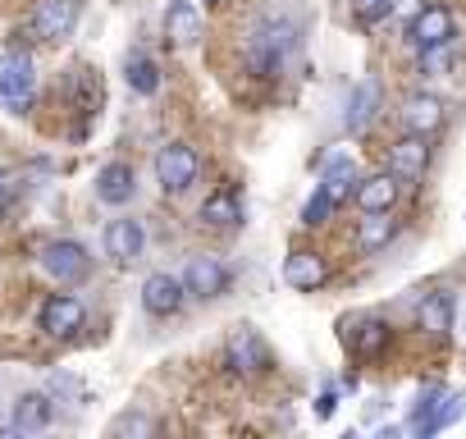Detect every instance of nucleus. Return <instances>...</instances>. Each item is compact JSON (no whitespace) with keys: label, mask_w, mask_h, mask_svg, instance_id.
Here are the masks:
<instances>
[{"label":"nucleus","mask_w":466,"mask_h":439,"mask_svg":"<svg viewBox=\"0 0 466 439\" xmlns=\"http://www.w3.org/2000/svg\"><path fill=\"white\" fill-rule=\"evenodd\" d=\"M293 51H298V28L289 19H261L248 37V65L261 78H275L289 65Z\"/></svg>","instance_id":"nucleus-1"},{"label":"nucleus","mask_w":466,"mask_h":439,"mask_svg":"<svg viewBox=\"0 0 466 439\" xmlns=\"http://www.w3.org/2000/svg\"><path fill=\"white\" fill-rule=\"evenodd\" d=\"M201 174V156L187 147V142H169L156 151V179L165 192H187Z\"/></svg>","instance_id":"nucleus-2"},{"label":"nucleus","mask_w":466,"mask_h":439,"mask_svg":"<svg viewBox=\"0 0 466 439\" xmlns=\"http://www.w3.org/2000/svg\"><path fill=\"white\" fill-rule=\"evenodd\" d=\"M37 97V69L28 56H10L5 69H0V101H5L15 115H24Z\"/></svg>","instance_id":"nucleus-3"},{"label":"nucleus","mask_w":466,"mask_h":439,"mask_svg":"<svg viewBox=\"0 0 466 439\" xmlns=\"http://www.w3.org/2000/svg\"><path fill=\"white\" fill-rule=\"evenodd\" d=\"M42 266H46V275L60 280V284H83V280L92 275V257H87V248H83V243H69V239L51 243V248L42 252Z\"/></svg>","instance_id":"nucleus-4"},{"label":"nucleus","mask_w":466,"mask_h":439,"mask_svg":"<svg viewBox=\"0 0 466 439\" xmlns=\"http://www.w3.org/2000/svg\"><path fill=\"white\" fill-rule=\"evenodd\" d=\"M224 362L238 375H261L270 366V352H266V343H261V334L252 325H238L228 334V343H224Z\"/></svg>","instance_id":"nucleus-5"},{"label":"nucleus","mask_w":466,"mask_h":439,"mask_svg":"<svg viewBox=\"0 0 466 439\" xmlns=\"http://www.w3.org/2000/svg\"><path fill=\"white\" fill-rule=\"evenodd\" d=\"M411 46L416 51H430V46H448L452 42V15L448 5H425L416 19H411Z\"/></svg>","instance_id":"nucleus-6"},{"label":"nucleus","mask_w":466,"mask_h":439,"mask_svg":"<svg viewBox=\"0 0 466 439\" xmlns=\"http://www.w3.org/2000/svg\"><path fill=\"white\" fill-rule=\"evenodd\" d=\"M425 165H430V142H425V133H407L402 142L389 147V169H393L398 179L416 183V179L425 174Z\"/></svg>","instance_id":"nucleus-7"},{"label":"nucleus","mask_w":466,"mask_h":439,"mask_svg":"<svg viewBox=\"0 0 466 439\" xmlns=\"http://www.w3.org/2000/svg\"><path fill=\"white\" fill-rule=\"evenodd\" d=\"M183 302H187V284L174 275H151L142 284V307L151 316H174V311H183Z\"/></svg>","instance_id":"nucleus-8"},{"label":"nucleus","mask_w":466,"mask_h":439,"mask_svg":"<svg viewBox=\"0 0 466 439\" xmlns=\"http://www.w3.org/2000/svg\"><path fill=\"white\" fill-rule=\"evenodd\" d=\"M78 24V0H42L33 10V33L56 42V37H69V28Z\"/></svg>","instance_id":"nucleus-9"},{"label":"nucleus","mask_w":466,"mask_h":439,"mask_svg":"<svg viewBox=\"0 0 466 439\" xmlns=\"http://www.w3.org/2000/svg\"><path fill=\"white\" fill-rule=\"evenodd\" d=\"M133 192H137V174H133V165L110 160V165L96 169V197H101L106 206H128Z\"/></svg>","instance_id":"nucleus-10"},{"label":"nucleus","mask_w":466,"mask_h":439,"mask_svg":"<svg viewBox=\"0 0 466 439\" xmlns=\"http://www.w3.org/2000/svg\"><path fill=\"white\" fill-rule=\"evenodd\" d=\"M183 284H187L192 298H219L228 289V271L215 257H192L187 271H183Z\"/></svg>","instance_id":"nucleus-11"},{"label":"nucleus","mask_w":466,"mask_h":439,"mask_svg":"<svg viewBox=\"0 0 466 439\" xmlns=\"http://www.w3.org/2000/svg\"><path fill=\"white\" fill-rule=\"evenodd\" d=\"M325 280H329V266H325L320 252H293L284 261V284L298 289V293H316Z\"/></svg>","instance_id":"nucleus-12"},{"label":"nucleus","mask_w":466,"mask_h":439,"mask_svg":"<svg viewBox=\"0 0 466 439\" xmlns=\"http://www.w3.org/2000/svg\"><path fill=\"white\" fill-rule=\"evenodd\" d=\"M83 321H87V311H83V302L69 298V293H56V298L42 307V330L56 334V339H69L74 330H83Z\"/></svg>","instance_id":"nucleus-13"},{"label":"nucleus","mask_w":466,"mask_h":439,"mask_svg":"<svg viewBox=\"0 0 466 439\" xmlns=\"http://www.w3.org/2000/svg\"><path fill=\"white\" fill-rule=\"evenodd\" d=\"M147 248V230H142V220H110L106 225V252L115 261H137Z\"/></svg>","instance_id":"nucleus-14"},{"label":"nucleus","mask_w":466,"mask_h":439,"mask_svg":"<svg viewBox=\"0 0 466 439\" xmlns=\"http://www.w3.org/2000/svg\"><path fill=\"white\" fill-rule=\"evenodd\" d=\"M452 311H457V298H452L448 289L425 293V298H420V307H416V325H420L430 339H443V334L452 330Z\"/></svg>","instance_id":"nucleus-15"},{"label":"nucleus","mask_w":466,"mask_h":439,"mask_svg":"<svg viewBox=\"0 0 466 439\" xmlns=\"http://www.w3.org/2000/svg\"><path fill=\"white\" fill-rule=\"evenodd\" d=\"M402 124H407V133H434V128H443V101L439 97H430V92H416V97H407L402 101Z\"/></svg>","instance_id":"nucleus-16"},{"label":"nucleus","mask_w":466,"mask_h":439,"mask_svg":"<svg viewBox=\"0 0 466 439\" xmlns=\"http://www.w3.org/2000/svg\"><path fill=\"white\" fill-rule=\"evenodd\" d=\"M165 37L174 46H192L201 37V15L192 0H169V10H165Z\"/></svg>","instance_id":"nucleus-17"},{"label":"nucleus","mask_w":466,"mask_h":439,"mask_svg":"<svg viewBox=\"0 0 466 439\" xmlns=\"http://www.w3.org/2000/svg\"><path fill=\"white\" fill-rule=\"evenodd\" d=\"M201 220L215 230H233V225H243V197L233 192V188H219L201 201Z\"/></svg>","instance_id":"nucleus-18"},{"label":"nucleus","mask_w":466,"mask_h":439,"mask_svg":"<svg viewBox=\"0 0 466 439\" xmlns=\"http://www.w3.org/2000/svg\"><path fill=\"white\" fill-rule=\"evenodd\" d=\"M398 188H402V179H398L393 169H389V174H370V179L357 183V206H361V210H393Z\"/></svg>","instance_id":"nucleus-19"},{"label":"nucleus","mask_w":466,"mask_h":439,"mask_svg":"<svg viewBox=\"0 0 466 439\" xmlns=\"http://www.w3.org/2000/svg\"><path fill=\"white\" fill-rule=\"evenodd\" d=\"M51 416H56V403H51L46 393H24V398L15 403V421H10V430L37 434V430L51 425Z\"/></svg>","instance_id":"nucleus-20"},{"label":"nucleus","mask_w":466,"mask_h":439,"mask_svg":"<svg viewBox=\"0 0 466 439\" xmlns=\"http://www.w3.org/2000/svg\"><path fill=\"white\" fill-rule=\"evenodd\" d=\"M357 165H352V156H329V165H325V174H320V188L334 197V206H343L352 192H357Z\"/></svg>","instance_id":"nucleus-21"},{"label":"nucleus","mask_w":466,"mask_h":439,"mask_svg":"<svg viewBox=\"0 0 466 439\" xmlns=\"http://www.w3.org/2000/svg\"><path fill=\"white\" fill-rule=\"evenodd\" d=\"M375 110H380V83L366 78V83H357V92H352V106H348V133H366L370 119H375Z\"/></svg>","instance_id":"nucleus-22"},{"label":"nucleus","mask_w":466,"mask_h":439,"mask_svg":"<svg viewBox=\"0 0 466 439\" xmlns=\"http://www.w3.org/2000/svg\"><path fill=\"white\" fill-rule=\"evenodd\" d=\"M343 339H348V348H352L357 357H380L384 343H389V325H384V321H357V330L348 325Z\"/></svg>","instance_id":"nucleus-23"},{"label":"nucleus","mask_w":466,"mask_h":439,"mask_svg":"<svg viewBox=\"0 0 466 439\" xmlns=\"http://www.w3.org/2000/svg\"><path fill=\"white\" fill-rule=\"evenodd\" d=\"M393 234H398V225H393L389 210H366L361 230H357V243H361V252H380V248H389Z\"/></svg>","instance_id":"nucleus-24"},{"label":"nucleus","mask_w":466,"mask_h":439,"mask_svg":"<svg viewBox=\"0 0 466 439\" xmlns=\"http://www.w3.org/2000/svg\"><path fill=\"white\" fill-rule=\"evenodd\" d=\"M466 416V393H448V398H439L434 403V412L420 421V425H411L416 434H439V430H448L452 421H461Z\"/></svg>","instance_id":"nucleus-25"},{"label":"nucleus","mask_w":466,"mask_h":439,"mask_svg":"<svg viewBox=\"0 0 466 439\" xmlns=\"http://www.w3.org/2000/svg\"><path fill=\"white\" fill-rule=\"evenodd\" d=\"M124 78H128V87H133L137 97H156V92H160V69H156V60H147V56H128Z\"/></svg>","instance_id":"nucleus-26"},{"label":"nucleus","mask_w":466,"mask_h":439,"mask_svg":"<svg viewBox=\"0 0 466 439\" xmlns=\"http://www.w3.org/2000/svg\"><path fill=\"white\" fill-rule=\"evenodd\" d=\"M334 210H339V206H334V197H329L325 188H316V192L307 197V206H302V225H307V230H316V225H325V220H329Z\"/></svg>","instance_id":"nucleus-27"},{"label":"nucleus","mask_w":466,"mask_h":439,"mask_svg":"<svg viewBox=\"0 0 466 439\" xmlns=\"http://www.w3.org/2000/svg\"><path fill=\"white\" fill-rule=\"evenodd\" d=\"M156 430V421L147 416V412H119L115 421H110V434L115 439H124V434H151Z\"/></svg>","instance_id":"nucleus-28"},{"label":"nucleus","mask_w":466,"mask_h":439,"mask_svg":"<svg viewBox=\"0 0 466 439\" xmlns=\"http://www.w3.org/2000/svg\"><path fill=\"white\" fill-rule=\"evenodd\" d=\"M389 10H393V0H352V15L361 24H380V19H389Z\"/></svg>","instance_id":"nucleus-29"},{"label":"nucleus","mask_w":466,"mask_h":439,"mask_svg":"<svg viewBox=\"0 0 466 439\" xmlns=\"http://www.w3.org/2000/svg\"><path fill=\"white\" fill-rule=\"evenodd\" d=\"M334 407H339V393L329 389V393H320V403H316V416L325 421V416H334Z\"/></svg>","instance_id":"nucleus-30"},{"label":"nucleus","mask_w":466,"mask_h":439,"mask_svg":"<svg viewBox=\"0 0 466 439\" xmlns=\"http://www.w3.org/2000/svg\"><path fill=\"white\" fill-rule=\"evenodd\" d=\"M5 206H10V183L0 179V210H5Z\"/></svg>","instance_id":"nucleus-31"},{"label":"nucleus","mask_w":466,"mask_h":439,"mask_svg":"<svg viewBox=\"0 0 466 439\" xmlns=\"http://www.w3.org/2000/svg\"><path fill=\"white\" fill-rule=\"evenodd\" d=\"M206 5H215V0H206Z\"/></svg>","instance_id":"nucleus-32"}]
</instances>
